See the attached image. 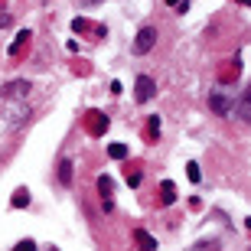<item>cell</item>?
Wrapping results in <instances>:
<instances>
[{
  "label": "cell",
  "mask_w": 251,
  "mask_h": 251,
  "mask_svg": "<svg viewBox=\"0 0 251 251\" xmlns=\"http://www.w3.org/2000/svg\"><path fill=\"white\" fill-rule=\"evenodd\" d=\"M153 95H157V82H153V78H147V75H137V85H134V98L144 104V101H150Z\"/></svg>",
  "instance_id": "obj_3"
},
{
  "label": "cell",
  "mask_w": 251,
  "mask_h": 251,
  "mask_svg": "<svg viewBox=\"0 0 251 251\" xmlns=\"http://www.w3.org/2000/svg\"><path fill=\"white\" fill-rule=\"evenodd\" d=\"M189 251H222V245H219V242H212V238H205V242H196Z\"/></svg>",
  "instance_id": "obj_9"
},
{
  "label": "cell",
  "mask_w": 251,
  "mask_h": 251,
  "mask_svg": "<svg viewBox=\"0 0 251 251\" xmlns=\"http://www.w3.org/2000/svg\"><path fill=\"white\" fill-rule=\"evenodd\" d=\"M13 205H17V209H26L29 205V193L26 189H17V193H13Z\"/></svg>",
  "instance_id": "obj_11"
},
{
  "label": "cell",
  "mask_w": 251,
  "mask_h": 251,
  "mask_svg": "<svg viewBox=\"0 0 251 251\" xmlns=\"http://www.w3.org/2000/svg\"><path fill=\"white\" fill-rule=\"evenodd\" d=\"M29 92H33V85H29L26 78H13V82L3 85V95H7V101H23Z\"/></svg>",
  "instance_id": "obj_1"
},
{
  "label": "cell",
  "mask_w": 251,
  "mask_h": 251,
  "mask_svg": "<svg viewBox=\"0 0 251 251\" xmlns=\"http://www.w3.org/2000/svg\"><path fill=\"white\" fill-rule=\"evenodd\" d=\"M248 111H251V95H242V104H238V118L248 121Z\"/></svg>",
  "instance_id": "obj_12"
},
{
  "label": "cell",
  "mask_w": 251,
  "mask_h": 251,
  "mask_svg": "<svg viewBox=\"0 0 251 251\" xmlns=\"http://www.w3.org/2000/svg\"><path fill=\"white\" fill-rule=\"evenodd\" d=\"M95 3H101V0H78V7H95Z\"/></svg>",
  "instance_id": "obj_19"
},
{
  "label": "cell",
  "mask_w": 251,
  "mask_h": 251,
  "mask_svg": "<svg viewBox=\"0 0 251 251\" xmlns=\"http://www.w3.org/2000/svg\"><path fill=\"white\" fill-rule=\"evenodd\" d=\"M209 111L219 114V118H225V114L232 111V98H228L225 92H219V88H215V92H209Z\"/></svg>",
  "instance_id": "obj_2"
},
{
  "label": "cell",
  "mask_w": 251,
  "mask_h": 251,
  "mask_svg": "<svg viewBox=\"0 0 251 251\" xmlns=\"http://www.w3.org/2000/svg\"><path fill=\"white\" fill-rule=\"evenodd\" d=\"M160 196H163V199H160L163 205H173L176 202V186H173L170 179H163V183H160Z\"/></svg>",
  "instance_id": "obj_7"
},
{
  "label": "cell",
  "mask_w": 251,
  "mask_h": 251,
  "mask_svg": "<svg viewBox=\"0 0 251 251\" xmlns=\"http://www.w3.org/2000/svg\"><path fill=\"white\" fill-rule=\"evenodd\" d=\"M186 176L193 179V183H199V176H202V173H199V163H196V160H189V163H186Z\"/></svg>",
  "instance_id": "obj_14"
},
{
  "label": "cell",
  "mask_w": 251,
  "mask_h": 251,
  "mask_svg": "<svg viewBox=\"0 0 251 251\" xmlns=\"http://www.w3.org/2000/svg\"><path fill=\"white\" fill-rule=\"evenodd\" d=\"M137 245H140L144 251H153V248H157V242H153L150 235H144V232H137Z\"/></svg>",
  "instance_id": "obj_13"
},
{
  "label": "cell",
  "mask_w": 251,
  "mask_h": 251,
  "mask_svg": "<svg viewBox=\"0 0 251 251\" xmlns=\"http://www.w3.org/2000/svg\"><path fill=\"white\" fill-rule=\"evenodd\" d=\"M153 43H157V29H153V26H144L137 33V39H134V52H137V56H144V52H150V49H153Z\"/></svg>",
  "instance_id": "obj_4"
},
{
  "label": "cell",
  "mask_w": 251,
  "mask_h": 251,
  "mask_svg": "<svg viewBox=\"0 0 251 251\" xmlns=\"http://www.w3.org/2000/svg\"><path fill=\"white\" fill-rule=\"evenodd\" d=\"M13 251H36V242L33 238H23L20 245H13Z\"/></svg>",
  "instance_id": "obj_16"
},
{
  "label": "cell",
  "mask_w": 251,
  "mask_h": 251,
  "mask_svg": "<svg viewBox=\"0 0 251 251\" xmlns=\"http://www.w3.org/2000/svg\"><path fill=\"white\" fill-rule=\"evenodd\" d=\"M140 179H144V176H140V173H130V179H127V183H130V186H134V189H137V186H140Z\"/></svg>",
  "instance_id": "obj_18"
},
{
  "label": "cell",
  "mask_w": 251,
  "mask_h": 251,
  "mask_svg": "<svg viewBox=\"0 0 251 251\" xmlns=\"http://www.w3.org/2000/svg\"><path fill=\"white\" fill-rule=\"evenodd\" d=\"M167 3H170V7H173V3H179V0H167Z\"/></svg>",
  "instance_id": "obj_20"
},
{
  "label": "cell",
  "mask_w": 251,
  "mask_h": 251,
  "mask_svg": "<svg viewBox=\"0 0 251 251\" xmlns=\"http://www.w3.org/2000/svg\"><path fill=\"white\" fill-rule=\"evenodd\" d=\"M88 127H92V134H104L108 130V118L101 111H92L88 114Z\"/></svg>",
  "instance_id": "obj_5"
},
{
  "label": "cell",
  "mask_w": 251,
  "mask_h": 251,
  "mask_svg": "<svg viewBox=\"0 0 251 251\" xmlns=\"http://www.w3.org/2000/svg\"><path fill=\"white\" fill-rule=\"evenodd\" d=\"M111 186H114V183H111V176H98V189H101V196H104V199L111 196Z\"/></svg>",
  "instance_id": "obj_15"
},
{
  "label": "cell",
  "mask_w": 251,
  "mask_h": 251,
  "mask_svg": "<svg viewBox=\"0 0 251 251\" xmlns=\"http://www.w3.org/2000/svg\"><path fill=\"white\" fill-rule=\"evenodd\" d=\"M59 183H72V163L69 160L59 163Z\"/></svg>",
  "instance_id": "obj_10"
},
{
  "label": "cell",
  "mask_w": 251,
  "mask_h": 251,
  "mask_svg": "<svg viewBox=\"0 0 251 251\" xmlns=\"http://www.w3.org/2000/svg\"><path fill=\"white\" fill-rule=\"evenodd\" d=\"M29 114H33V108H26V104H23V108H20V111H17V104L10 101V111H7V121H10V124H23V118H29Z\"/></svg>",
  "instance_id": "obj_6"
},
{
  "label": "cell",
  "mask_w": 251,
  "mask_h": 251,
  "mask_svg": "<svg viewBox=\"0 0 251 251\" xmlns=\"http://www.w3.org/2000/svg\"><path fill=\"white\" fill-rule=\"evenodd\" d=\"M108 157L111 160H124L127 157V144H108Z\"/></svg>",
  "instance_id": "obj_8"
},
{
  "label": "cell",
  "mask_w": 251,
  "mask_h": 251,
  "mask_svg": "<svg viewBox=\"0 0 251 251\" xmlns=\"http://www.w3.org/2000/svg\"><path fill=\"white\" fill-rule=\"evenodd\" d=\"M160 134V118H150V137H157Z\"/></svg>",
  "instance_id": "obj_17"
}]
</instances>
